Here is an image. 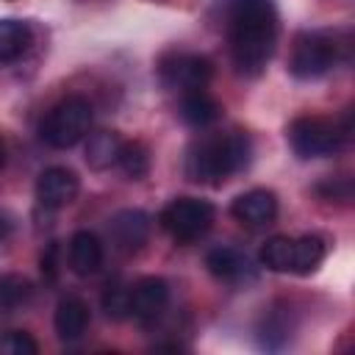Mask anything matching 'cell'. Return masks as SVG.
I'll return each instance as SVG.
<instances>
[{"label":"cell","instance_id":"14","mask_svg":"<svg viewBox=\"0 0 355 355\" xmlns=\"http://www.w3.org/2000/svg\"><path fill=\"white\" fill-rule=\"evenodd\" d=\"M89 305L75 297V294H67L58 300L55 305V316H53V324H55V336L61 341H78L86 327H89Z\"/></svg>","mask_w":355,"mask_h":355},{"label":"cell","instance_id":"25","mask_svg":"<svg viewBox=\"0 0 355 355\" xmlns=\"http://www.w3.org/2000/svg\"><path fill=\"white\" fill-rule=\"evenodd\" d=\"M316 191L322 194V200L349 202V200H352V180H349V178H327L324 183L316 186Z\"/></svg>","mask_w":355,"mask_h":355},{"label":"cell","instance_id":"4","mask_svg":"<svg viewBox=\"0 0 355 355\" xmlns=\"http://www.w3.org/2000/svg\"><path fill=\"white\" fill-rule=\"evenodd\" d=\"M347 42L330 31H305L294 39L288 72L300 80H313L327 75L338 61L347 58Z\"/></svg>","mask_w":355,"mask_h":355},{"label":"cell","instance_id":"11","mask_svg":"<svg viewBox=\"0 0 355 355\" xmlns=\"http://www.w3.org/2000/svg\"><path fill=\"white\" fill-rule=\"evenodd\" d=\"M230 214L236 222H241L250 230L269 227L277 219V197L269 189H250L233 200Z\"/></svg>","mask_w":355,"mask_h":355},{"label":"cell","instance_id":"21","mask_svg":"<svg viewBox=\"0 0 355 355\" xmlns=\"http://www.w3.org/2000/svg\"><path fill=\"white\" fill-rule=\"evenodd\" d=\"M291 247H294L291 236H272V239H266L261 252H258L261 266H266L269 272H291Z\"/></svg>","mask_w":355,"mask_h":355},{"label":"cell","instance_id":"24","mask_svg":"<svg viewBox=\"0 0 355 355\" xmlns=\"http://www.w3.org/2000/svg\"><path fill=\"white\" fill-rule=\"evenodd\" d=\"M39 344L25 330H8L0 336V355H36Z\"/></svg>","mask_w":355,"mask_h":355},{"label":"cell","instance_id":"8","mask_svg":"<svg viewBox=\"0 0 355 355\" xmlns=\"http://www.w3.org/2000/svg\"><path fill=\"white\" fill-rule=\"evenodd\" d=\"M169 305V286L164 277L147 275L130 286V316L139 324H155Z\"/></svg>","mask_w":355,"mask_h":355},{"label":"cell","instance_id":"12","mask_svg":"<svg viewBox=\"0 0 355 355\" xmlns=\"http://www.w3.org/2000/svg\"><path fill=\"white\" fill-rule=\"evenodd\" d=\"M205 266H208V272L216 280H225V283H247V280H255L252 258L244 250L230 247V244H219V247L208 250Z\"/></svg>","mask_w":355,"mask_h":355},{"label":"cell","instance_id":"27","mask_svg":"<svg viewBox=\"0 0 355 355\" xmlns=\"http://www.w3.org/2000/svg\"><path fill=\"white\" fill-rule=\"evenodd\" d=\"M6 166V144H3V139H0V169Z\"/></svg>","mask_w":355,"mask_h":355},{"label":"cell","instance_id":"19","mask_svg":"<svg viewBox=\"0 0 355 355\" xmlns=\"http://www.w3.org/2000/svg\"><path fill=\"white\" fill-rule=\"evenodd\" d=\"M324 255H327V247L322 236H300L294 239V247H291V272L311 275L322 266Z\"/></svg>","mask_w":355,"mask_h":355},{"label":"cell","instance_id":"5","mask_svg":"<svg viewBox=\"0 0 355 355\" xmlns=\"http://www.w3.org/2000/svg\"><path fill=\"white\" fill-rule=\"evenodd\" d=\"M92 128V103L80 94L58 100L42 119L39 136L53 150H69L89 136Z\"/></svg>","mask_w":355,"mask_h":355},{"label":"cell","instance_id":"18","mask_svg":"<svg viewBox=\"0 0 355 355\" xmlns=\"http://www.w3.org/2000/svg\"><path fill=\"white\" fill-rule=\"evenodd\" d=\"M119 147H122V139H119L116 130L89 133V141H86V164L92 169H108V166L116 164Z\"/></svg>","mask_w":355,"mask_h":355},{"label":"cell","instance_id":"1","mask_svg":"<svg viewBox=\"0 0 355 355\" xmlns=\"http://www.w3.org/2000/svg\"><path fill=\"white\" fill-rule=\"evenodd\" d=\"M227 47L241 75H258L277 44V11L272 0H225L222 6Z\"/></svg>","mask_w":355,"mask_h":355},{"label":"cell","instance_id":"26","mask_svg":"<svg viewBox=\"0 0 355 355\" xmlns=\"http://www.w3.org/2000/svg\"><path fill=\"white\" fill-rule=\"evenodd\" d=\"M58 241H50L47 247H44V252H42V275L47 277V280H55V275H58Z\"/></svg>","mask_w":355,"mask_h":355},{"label":"cell","instance_id":"28","mask_svg":"<svg viewBox=\"0 0 355 355\" xmlns=\"http://www.w3.org/2000/svg\"><path fill=\"white\" fill-rule=\"evenodd\" d=\"M0 233H3V225H0Z\"/></svg>","mask_w":355,"mask_h":355},{"label":"cell","instance_id":"2","mask_svg":"<svg viewBox=\"0 0 355 355\" xmlns=\"http://www.w3.org/2000/svg\"><path fill=\"white\" fill-rule=\"evenodd\" d=\"M252 158V141L244 130L205 133L186 153V175L194 183L222 186L227 178L244 172Z\"/></svg>","mask_w":355,"mask_h":355},{"label":"cell","instance_id":"7","mask_svg":"<svg viewBox=\"0 0 355 355\" xmlns=\"http://www.w3.org/2000/svg\"><path fill=\"white\" fill-rule=\"evenodd\" d=\"M158 78L172 92H194L205 89L214 78V64L200 53L186 50H169L158 61Z\"/></svg>","mask_w":355,"mask_h":355},{"label":"cell","instance_id":"6","mask_svg":"<svg viewBox=\"0 0 355 355\" xmlns=\"http://www.w3.org/2000/svg\"><path fill=\"white\" fill-rule=\"evenodd\" d=\"M158 222L178 244H191L211 230L214 205L200 197H178L169 205H164Z\"/></svg>","mask_w":355,"mask_h":355},{"label":"cell","instance_id":"17","mask_svg":"<svg viewBox=\"0 0 355 355\" xmlns=\"http://www.w3.org/2000/svg\"><path fill=\"white\" fill-rule=\"evenodd\" d=\"M33 42L31 25L22 19H0V64L17 61L28 53Z\"/></svg>","mask_w":355,"mask_h":355},{"label":"cell","instance_id":"20","mask_svg":"<svg viewBox=\"0 0 355 355\" xmlns=\"http://www.w3.org/2000/svg\"><path fill=\"white\" fill-rule=\"evenodd\" d=\"M116 166H119L130 180H141V178L150 172V150H147V144L139 141V139L122 141Z\"/></svg>","mask_w":355,"mask_h":355},{"label":"cell","instance_id":"16","mask_svg":"<svg viewBox=\"0 0 355 355\" xmlns=\"http://www.w3.org/2000/svg\"><path fill=\"white\" fill-rule=\"evenodd\" d=\"M178 114L191 128H208L222 116V105L205 89H194V92H183L180 94Z\"/></svg>","mask_w":355,"mask_h":355},{"label":"cell","instance_id":"22","mask_svg":"<svg viewBox=\"0 0 355 355\" xmlns=\"http://www.w3.org/2000/svg\"><path fill=\"white\" fill-rule=\"evenodd\" d=\"M31 294H33V286L22 275H0V311L3 313L22 308L31 300Z\"/></svg>","mask_w":355,"mask_h":355},{"label":"cell","instance_id":"10","mask_svg":"<svg viewBox=\"0 0 355 355\" xmlns=\"http://www.w3.org/2000/svg\"><path fill=\"white\" fill-rule=\"evenodd\" d=\"M78 189H80V180L67 166H50L36 178V200L47 211L69 205L78 197Z\"/></svg>","mask_w":355,"mask_h":355},{"label":"cell","instance_id":"9","mask_svg":"<svg viewBox=\"0 0 355 355\" xmlns=\"http://www.w3.org/2000/svg\"><path fill=\"white\" fill-rule=\"evenodd\" d=\"M150 216L141 208L116 211L108 219V239L119 252H139L150 239Z\"/></svg>","mask_w":355,"mask_h":355},{"label":"cell","instance_id":"15","mask_svg":"<svg viewBox=\"0 0 355 355\" xmlns=\"http://www.w3.org/2000/svg\"><path fill=\"white\" fill-rule=\"evenodd\" d=\"M103 266V241L89 233V230H78L69 239V269L78 277H89Z\"/></svg>","mask_w":355,"mask_h":355},{"label":"cell","instance_id":"13","mask_svg":"<svg viewBox=\"0 0 355 355\" xmlns=\"http://www.w3.org/2000/svg\"><path fill=\"white\" fill-rule=\"evenodd\" d=\"M294 327H297L294 311L286 302H275L261 313L258 327H255V338L263 349H283L291 341Z\"/></svg>","mask_w":355,"mask_h":355},{"label":"cell","instance_id":"3","mask_svg":"<svg viewBox=\"0 0 355 355\" xmlns=\"http://www.w3.org/2000/svg\"><path fill=\"white\" fill-rule=\"evenodd\" d=\"M349 133H352L349 111H344L336 119L308 114V116H297L288 125V144L300 158H324L338 153L347 144Z\"/></svg>","mask_w":355,"mask_h":355},{"label":"cell","instance_id":"23","mask_svg":"<svg viewBox=\"0 0 355 355\" xmlns=\"http://www.w3.org/2000/svg\"><path fill=\"white\" fill-rule=\"evenodd\" d=\"M100 305H103L108 319H114V322L128 319L130 316V288L122 283H108L103 297H100Z\"/></svg>","mask_w":355,"mask_h":355}]
</instances>
